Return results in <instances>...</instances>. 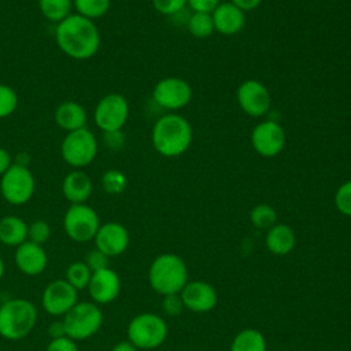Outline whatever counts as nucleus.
Returning a JSON list of instances; mask_svg holds the SVG:
<instances>
[{"instance_id": "obj_36", "label": "nucleus", "mask_w": 351, "mask_h": 351, "mask_svg": "<svg viewBox=\"0 0 351 351\" xmlns=\"http://www.w3.org/2000/svg\"><path fill=\"white\" fill-rule=\"evenodd\" d=\"M163 311L170 315V317H174V315H178L182 308H184V303L181 300V296L178 293H173V295H166L163 298Z\"/></svg>"}, {"instance_id": "obj_31", "label": "nucleus", "mask_w": 351, "mask_h": 351, "mask_svg": "<svg viewBox=\"0 0 351 351\" xmlns=\"http://www.w3.org/2000/svg\"><path fill=\"white\" fill-rule=\"evenodd\" d=\"M18 95L14 88L0 82V119L12 115L18 107Z\"/></svg>"}, {"instance_id": "obj_30", "label": "nucleus", "mask_w": 351, "mask_h": 351, "mask_svg": "<svg viewBox=\"0 0 351 351\" xmlns=\"http://www.w3.org/2000/svg\"><path fill=\"white\" fill-rule=\"evenodd\" d=\"M250 219L255 228L270 229L277 222V213L269 204H258L251 210Z\"/></svg>"}, {"instance_id": "obj_3", "label": "nucleus", "mask_w": 351, "mask_h": 351, "mask_svg": "<svg viewBox=\"0 0 351 351\" xmlns=\"http://www.w3.org/2000/svg\"><path fill=\"white\" fill-rule=\"evenodd\" d=\"M36 306L22 298H12L0 304V336L18 341L30 335L37 324Z\"/></svg>"}, {"instance_id": "obj_37", "label": "nucleus", "mask_w": 351, "mask_h": 351, "mask_svg": "<svg viewBox=\"0 0 351 351\" xmlns=\"http://www.w3.org/2000/svg\"><path fill=\"white\" fill-rule=\"evenodd\" d=\"M45 351H78V347H77V341L64 336L60 339L51 340Z\"/></svg>"}, {"instance_id": "obj_39", "label": "nucleus", "mask_w": 351, "mask_h": 351, "mask_svg": "<svg viewBox=\"0 0 351 351\" xmlns=\"http://www.w3.org/2000/svg\"><path fill=\"white\" fill-rule=\"evenodd\" d=\"M189 7L197 12H213L221 0H186Z\"/></svg>"}, {"instance_id": "obj_11", "label": "nucleus", "mask_w": 351, "mask_h": 351, "mask_svg": "<svg viewBox=\"0 0 351 351\" xmlns=\"http://www.w3.org/2000/svg\"><path fill=\"white\" fill-rule=\"evenodd\" d=\"M152 97L159 107L176 111L184 108L192 100V88L182 78L166 77L156 82Z\"/></svg>"}, {"instance_id": "obj_28", "label": "nucleus", "mask_w": 351, "mask_h": 351, "mask_svg": "<svg viewBox=\"0 0 351 351\" xmlns=\"http://www.w3.org/2000/svg\"><path fill=\"white\" fill-rule=\"evenodd\" d=\"M90 276H92V271H90V269L85 265V262H84V261H77V262H71V263L67 266L64 280H66L73 288H75V289L80 292V291L88 288Z\"/></svg>"}, {"instance_id": "obj_19", "label": "nucleus", "mask_w": 351, "mask_h": 351, "mask_svg": "<svg viewBox=\"0 0 351 351\" xmlns=\"http://www.w3.org/2000/svg\"><path fill=\"white\" fill-rule=\"evenodd\" d=\"M215 32L223 36H233L245 26V12L230 1L219 3L211 12Z\"/></svg>"}, {"instance_id": "obj_2", "label": "nucleus", "mask_w": 351, "mask_h": 351, "mask_svg": "<svg viewBox=\"0 0 351 351\" xmlns=\"http://www.w3.org/2000/svg\"><path fill=\"white\" fill-rule=\"evenodd\" d=\"M151 138L158 154L166 158H176L188 151L193 132L191 123L182 115L166 114L154 123Z\"/></svg>"}, {"instance_id": "obj_20", "label": "nucleus", "mask_w": 351, "mask_h": 351, "mask_svg": "<svg viewBox=\"0 0 351 351\" xmlns=\"http://www.w3.org/2000/svg\"><path fill=\"white\" fill-rule=\"evenodd\" d=\"M93 191V182L90 176L81 170L74 169L67 173L62 181V193L70 204L86 203Z\"/></svg>"}, {"instance_id": "obj_23", "label": "nucleus", "mask_w": 351, "mask_h": 351, "mask_svg": "<svg viewBox=\"0 0 351 351\" xmlns=\"http://www.w3.org/2000/svg\"><path fill=\"white\" fill-rule=\"evenodd\" d=\"M27 225L18 215H5L0 219V243L7 247H18L27 241Z\"/></svg>"}, {"instance_id": "obj_43", "label": "nucleus", "mask_w": 351, "mask_h": 351, "mask_svg": "<svg viewBox=\"0 0 351 351\" xmlns=\"http://www.w3.org/2000/svg\"><path fill=\"white\" fill-rule=\"evenodd\" d=\"M111 351H137V348L129 340H123L117 343Z\"/></svg>"}, {"instance_id": "obj_10", "label": "nucleus", "mask_w": 351, "mask_h": 351, "mask_svg": "<svg viewBox=\"0 0 351 351\" xmlns=\"http://www.w3.org/2000/svg\"><path fill=\"white\" fill-rule=\"evenodd\" d=\"M129 111L128 99L118 92H111L96 103L93 121L103 133L122 130L129 118Z\"/></svg>"}, {"instance_id": "obj_29", "label": "nucleus", "mask_w": 351, "mask_h": 351, "mask_svg": "<svg viewBox=\"0 0 351 351\" xmlns=\"http://www.w3.org/2000/svg\"><path fill=\"white\" fill-rule=\"evenodd\" d=\"M101 188L108 195H119L126 189L128 178L118 169H108L101 176Z\"/></svg>"}, {"instance_id": "obj_1", "label": "nucleus", "mask_w": 351, "mask_h": 351, "mask_svg": "<svg viewBox=\"0 0 351 351\" xmlns=\"http://www.w3.org/2000/svg\"><path fill=\"white\" fill-rule=\"evenodd\" d=\"M55 41L66 56L75 60H86L97 53L101 38L95 21L71 12L56 23Z\"/></svg>"}, {"instance_id": "obj_34", "label": "nucleus", "mask_w": 351, "mask_h": 351, "mask_svg": "<svg viewBox=\"0 0 351 351\" xmlns=\"http://www.w3.org/2000/svg\"><path fill=\"white\" fill-rule=\"evenodd\" d=\"M108 256L106 254H103L101 251H99L97 248H92L86 255H85V265L90 269V271H99L103 269L110 267L108 266Z\"/></svg>"}, {"instance_id": "obj_27", "label": "nucleus", "mask_w": 351, "mask_h": 351, "mask_svg": "<svg viewBox=\"0 0 351 351\" xmlns=\"http://www.w3.org/2000/svg\"><path fill=\"white\" fill-rule=\"evenodd\" d=\"M186 27L189 33L196 38H207L215 32L211 12L193 11V14L189 15L186 21Z\"/></svg>"}, {"instance_id": "obj_15", "label": "nucleus", "mask_w": 351, "mask_h": 351, "mask_svg": "<svg viewBox=\"0 0 351 351\" xmlns=\"http://www.w3.org/2000/svg\"><path fill=\"white\" fill-rule=\"evenodd\" d=\"M129 232L128 229L115 221L101 223L93 237L95 248L106 254L108 258L123 254L129 247Z\"/></svg>"}, {"instance_id": "obj_16", "label": "nucleus", "mask_w": 351, "mask_h": 351, "mask_svg": "<svg viewBox=\"0 0 351 351\" xmlns=\"http://www.w3.org/2000/svg\"><path fill=\"white\" fill-rule=\"evenodd\" d=\"M88 292L96 304H107L117 299L121 292V278L111 267L93 271L88 284Z\"/></svg>"}, {"instance_id": "obj_26", "label": "nucleus", "mask_w": 351, "mask_h": 351, "mask_svg": "<svg viewBox=\"0 0 351 351\" xmlns=\"http://www.w3.org/2000/svg\"><path fill=\"white\" fill-rule=\"evenodd\" d=\"M111 7V0H73V8L75 14L96 21L103 18Z\"/></svg>"}, {"instance_id": "obj_40", "label": "nucleus", "mask_w": 351, "mask_h": 351, "mask_svg": "<svg viewBox=\"0 0 351 351\" xmlns=\"http://www.w3.org/2000/svg\"><path fill=\"white\" fill-rule=\"evenodd\" d=\"M48 336L51 337V340H53V339H60V337L67 336V335H66V328H64L63 319L52 321V322L48 325Z\"/></svg>"}, {"instance_id": "obj_13", "label": "nucleus", "mask_w": 351, "mask_h": 351, "mask_svg": "<svg viewBox=\"0 0 351 351\" xmlns=\"http://www.w3.org/2000/svg\"><path fill=\"white\" fill-rule=\"evenodd\" d=\"M240 108L250 117H263L270 110L271 97L269 89L258 80H245L236 92Z\"/></svg>"}, {"instance_id": "obj_17", "label": "nucleus", "mask_w": 351, "mask_h": 351, "mask_svg": "<svg viewBox=\"0 0 351 351\" xmlns=\"http://www.w3.org/2000/svg\"><path fill=\"white\" fill-rule=\"evenodd\" d=\"M180 293L184 307L195 313H207L213 310L218 300L217 291L206 281L186 282Z\"/></svg>"}, {"instance_id": "obj_38", "label": "nucleus", "mask_w": 351, "mask_h": 351, "mask_svg": "<svg viewBox=\"0 0 351 351\" xmlns=\"http://www.w3.org/2000/svg\"><path fill=\"white\" fill-rule=\"evenodd\" d=\"M103 141L108 149L118 151L123 147L125 144V136L122 130H115V132H106L103 133Z\"/></svg>"}, {"instance_id": "obj_22", "label": "nucleus", "mask_w": 351, "mask_h": 351, "mask_svg": "<svg viewBox=\"0 0 351 351\" xmlns=\"http://www.w3.org/2000/svg\"><path fill=\"white\" fill-rule=\"evenodd\" d=\"M296 244V236L291 226L285 223L273 225L266 234V247L274 255H288Z\"/></svg>"}, {"instance_id": "obj_4", "label": "nucleus", "mask_w": 351, "mask_h": 351, "mask_svg": "<svg viewBox=\"0 0 351 351\" xmlns=\"http://www.w3.org/2000/svg\"><path fill=\"white\" fill-rule=\"evenodd\" d=\"M148 280L152 289L163 296L180 293L188 282V269L178 255L160 254L149 266Z\"/></svg>"}, {"instance_id": "obj_42", "label": "nucleus", "mask_w": 351, "mask_h": 351, "mask_svg": "<svg viewBox=\"0 0 351 351\" xmlns=\"http://www.w3.org/2000/svg\"><path fill=\"white\" fill-rule=\"evenodd\" d=\"M230 3H233L234 5H237L240 10L245 12V11L255 10L262 3V0H230Z\"/></svg>"}, {"instance_id": "obj_12", "label": "nucleus", "mask_w": 351, "mask_h": 351, "mask_svg": "<svg viewBox=\"0 0 351 351\" xmlns=\"http://www.w3.org/2000/svg\"><path fill=\"white\" fill-rule=\"evenodd\" d=\"M78 302V291L64 278L47 284L41 295L43 308L53 317H63Z\"/></svg>"}, {"instance_id": "obj_32", "label": "nucleus", "mask_w": 351, "mask_h": 351, "mask_svg": "<svg viewBox=\"0 0 351 351\" xmlns=\"http://www.w3.org/2000/svg\"><path fill=\"white\" fill-rule=\"evenodd\" d=\"M51 226L44 219H36L27 225V240L44 245L51 239Z\"/></svg>"}, {"instance_id": "obj_9", "label": "nucleus", "mask_w": 351, "mask_h": 351, "mask_svg": "<svg viewBox=\"0 0 351 351\" xmlns=\"http://www.w3.org/2000/svg\"><path fill=\"white\" fill-rule=\"evenodd\" d=\"M100 225L99 214L86 203L70 204L63 215V230L75 243L93 240Z\"/></svg>"}, {"instance_id": "obj_33", "label": "nucleus", "mask_w": 351, "mask_h": 351, "mask_svg": "<svg viewBox=\"0 0 351 351\" xmlns=\"http://www.w3.org/2000/svg\"><path fill=\"white\" fill-rule=\"evenodd\" d=\"M335 206L346 217H351V180L343 182L335 192Z\"/></svg>"}, {"instance_id": "obj_21", "label": "nucleus", "mask_w": 351, "mask_h": 351, "mask_svg": "<svg viewBox=\"0 0 351 351\" xmlns=\"http://www.w3.org/2000/svg\"><path fill=\"white\" fill-rule=\"evenodd\" d=\"M53 119L62 130L69 133L86 128L88 114L81 103L74 100H64L55 108Z\"/></svg>"}, {"instance_id": "obj_6", "label": "nucleus", "mask_w": 351, "mask_h": 351, "mask_svg": "<svg viewBox=\"0 0 351 351\" xmlns=\"http://www.w3.org/2000/svg\"><path fill=\"white\" fill-rule=\"evenodd\" d=\"M97 151V138L88 128L66 133L60 144L62 159L73 169H84L90 165L95 160Z\"/></svg>"}, {"instance_id": "obj_24", "label": "nucleus", "mask_w": 351, "mask_h": 351, "mask_svg": "<svg viewBox=\"0 0 351 351\" xmlns=\"http://www.w3.org/2000/svg\"><path fill=\"white\" fill-rule=\"evenodd\" d=\"M267 344L263 335L252 328L243 329L232 341L230 351H266Z\"/></svg>"}, {"instance_id": "obj_8", "label": "nucleus", "mask_w": 351, "mask_h": 351, "mask_svg": "<svg viewBox=\"0 0 351 351\" xmlns=\"http://www.w3.org/2000/svg\"><path fill=\"white\" fill-rule=\"evenodd\" d=\"M36 180L29 167L12 163L0 177V193L12 206L26 204L34 195Z\"/></svg>"}, {"instance_id": "obj_35", "label": "nucleus", "mask_w": 351, "mask_h": 351, "mask_svg": "<svg viewBox=\"0 0 351 351\" xmlns=\"http://www.w3.org/2000/svg\"><path fill=\"white\" fill-rule=\"evenodd\" d=\"M186 0H152L154 8L162 15H176L185 7Z\"/></svg>"}, {"instance_id": "obj_14", "label": "nucleus", "mask_w": 351, "mask_h": 351, "mask_svg": "<svg viewBox=\"0 0 351 351\" xmlns=\"http://www.w3.org/2000/svg\"><path fill=\"white\" fill-rule=\"evenodd\" d=\"M251 144L261 156L273 158L284 148L285 132L278 122L273 119L263 121L252 129Z\"/></svg>"}, {"instance_id": "obj_25", "label": "nucleus", "mask_w": 351, "mask_h": 351, "mask_svg": "<svg viewBox=\"0 0 351 351\" xmlns=\"http://www.w3.org/2000/svg\"><path fill=\"white\" fill-rule=\"evenodd\" d=\"M37 4L41 15L52 23L62 22L73 10V0H38Z\"/></svg>"}, {"instance_id": "obj_5", "label": "nucleus", "mask_w": 351, "mask_h": 351, "mask_svg": "<svg viewBox=\"0 0 351 351\" xmlns=\"http://www.w3.org/2000/svg\"><path fill=\"white\" fill-rule=\"evenodd\" d=\"M103 311L95 302H77L63 317L67 337L81 341L96 335L103 325Z\"/></svg>"}, {"instance_id": "obj_44", "label": "nucleus", "mask_w": 351, "mask_h": 351, "mask_svg": "<svg viewBox=\"0 0 351 351\" xmlns=\"http://www.w3.org/2000/svg\"><path fill=\"white\" fill-rule=\"evenodd\" d=\"M4 270H5L4 261H3V258L0 256V280H1V278H3V276H4Z\"/></svg>"}, {"instance_id": "obj_18", "label": "nucleus", "mask_w": 351, "mask_h": 351, "mask_svg": "<svg viewBox=\"0 0 351 351\" xmlns=\"http://www.w3.org/2000/svg\"><path fill=\"white\" fill-rule=\"evenodd\" d=\"M14 261L21 273L29 277H34L47 269L48 255L43 245L27 240L16 247Z\"/></svg>"}, {"instance_id": "obj_7", "label": "nucleus", "mask_w": 351, "mask_h": 351, "mask_svg": "<svg viewBox=\"0 0 351 351\" xmlns=\"http://www.w3.org/2000/svg\"><path fill=\"white\" fill-rule=\"evenodd\" d=\"M167 324L154 313H141L128 325V340L138 350L159 347L167 337Z\"/></svg>"}, {"instance_id": "obj_41", "label": "nucleus", "mask_w": 351, "mask_h": 351, "mask_svg": "<svg viewBox=\"0 0 351 351\" xmlns=\"http://www.w3.org/2000/svg\"><path fill=\"white\" fill-rule=\"evenodd\" d=\"M12 163H14V158L11 156V154L4 147H0V177L8 170V167Z\"/></svg>"}]
</instances>
